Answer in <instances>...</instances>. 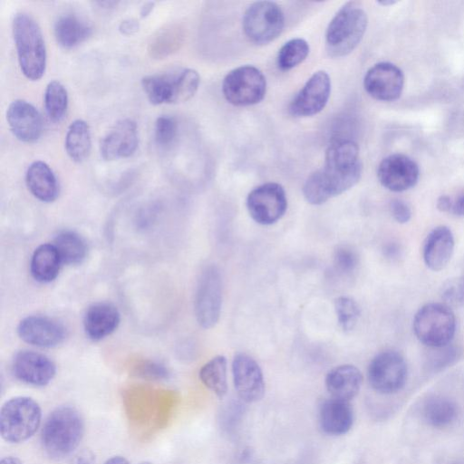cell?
<instances>
[{
    "mask_svg": "<svg viewBox=\"0 0 464 464\" xmlns=\"http://www.w3.org/2000/svg\"><path fill=\"white\" fill-rule=\"evenodd\" d=\"M362 171L357 144L351 140H335L326 150L323 168L306 179L304 197L312 205H321L357 184Z\"/></svg>",
    "mask_w": 464,
    "mask_h": 464,
    "instance_id": "6da1fadb",
    "label": "cell"
},
{
    "mask_svg": "<svg viewBox=\"0 0 464 464\" xmlns=\"http://www.w3.org/2000/svg\"><path fill=\"white\" fill-rule=\"evenodd\" d=\"M83 434L84 421L80 411L73 406H59L44 420L41 431L42 447L49 458L62 460L78 448Z\"/></svg>",
    "mask_w": 464,
    "mask_h": 464,
    "instance_id": "7a4b0ae2",
    "label": "cell"
},
{
    "mask_svg": "<svg viewBox=\"0 0 464 464\" xmlns=\"http://www.w3.org/2000/svg\"><path fill=\"white\" fill-rule=\"evenodd\" d=\"M13 36L23 74L31 81L44 75L46 67V49L36 21L25 13L13 19Z\"/></svg>",
    "mask_w": 464,
    "mask_h": 464,
    "instance_id": "3957f363",
    "label": "cell"
},
{
    "mask_svg": "<svg viewBox=\"0 0 464 464\" xmlns=\"http://www.w3.org/2000/svg\"><path fill=\"white\" fill-rule=\"evenodd\" d=\"M367 14L356 2L345 3L330 21L325 48L331 57H343L360 44L367 27Z\"/></svg>",
    "mask_w": 464,
    "mask_h": 464,
    "instance_id": "277c9868",
    "label": "cell"
},
{
    "mask_svg": "<svg viewBox=\"0 0 464 464\" xmlns=\"http://www.w3.org/2000/svg\"><path fill=\"white\" fill-rule=\"evenodd\" d=\"M457 321L451 308L442 303H428L414 314L412 330L416 338L427 347L440 348L451 343Z\"/></svg>",
    "mask_w": 464,
    "mask_h": 464,
    "instance_id": "5b68a950",
    "label": "cell"
},
{
    "mask_svg": "<svg viewBox=\"0 0 464 464\" xmlns=\"http://www.w3.org/2000/svg\"><path fill=\"white\" fill-rule=\"evenodd\" d=\"M42 410L28 396H15L6 401L0 411V434L9 443H21L30 439L41 424Z\"/></svg>",
    "mask_w": 464,
    "mask_h": 464,
    "instance_id": "8992f818",
    "label": "cell"
},
{
    "mask_svg": "<svg viewBox=\"0 0 464 464\" xmlns=\"http://www.w3.org/2000/svg\"><path fill=\"white\" fill-rule=\"evenodd\" d=\"M266 91V77L253 65L235 68L226 75L222 82L224 97L236 106H249L260 102Z\"/></svg>",
    "mask_w": 464,
    "mask_h": 464,
    "instance_id": "52a82bcc",
    "label": "cell"
},
{
    "mask_svg": "<svg viewBox=\"0 0 464 464\" xmlns=\"http://www.w3.org/2000/svg\"><path fill=\"white\" fill-rule=\"evenodd\" d=\"M285 16L280 6L270 1L255 2L243 16V31L254 44H266L282 33Z\"/></svg>",
    "mask_w": 464,
    "mask_h": 464,
    "instance_id": "ba28073f",
    "label": "cell"
},
{
    "mask_svg": "<svg viewBox=\"0 0 464 464\" xmlns=\"http://www.w3.org/2000/svg\"><path fill=\"white\" fill-rule=\"evenodd\" d=\"M222 305V279L217 266H206L198 280L194 311L198 324L205 329L218 323Z\"/></svg>",
    "mask_w": 464,
    "mask_h": 464,
    "instance_id": "9c48e42d",
    "label": "cell"
},
{
    "mask_svg": "<svg viewBox=\"0 0 464 464\" xmlns=\"http://www.w3.org/2000/svg\"><path fill=\"white\" fill-rule=\"evenodd\" d=\"M367 375L370 385L376 392L383 394L395 393L406 383L407 362L400 353L384 351L372 359Z\"/></svg>",
    "mask_w": 464,
    "mask_h": 464,
    "instance_id": "30bf717a",
    "label": "cell"
},
{
    "mask_svg": "<svg viewBox=\"0 0 464 464\" xmlns=\"http://www.w3.org/2000/svg\"><path fill=\"white\" fill-rule=\"evenodd\" d=\"M250 217L260 225H272L285 213L287 198L284 188L275 182L262 184L252 189L246 198Z\"/></svg>",
    "mask_w": 464,
    "mask_h": 464,
    "instance_id": "8fae6325",
    "label": "cell"
},
{
    "mask_svg": "<svg viewBox=\"0 0 464 464\" xmlns=\"http://www.w3.org/2000/svg\"><path fill=\"white\" fill-rule=\"evenodd\" d=\"M331 93V80L324 71L315 72L295 96L288 111L295 117L317 114L326 105Z\"/></svg>",
    "mask_w": 464,
    "mask_h": 464,
    "instance_id": "7c38bea8",
    "label": "cell"
},
{
    "mask_svg": "<svg viewBox=\"0 0 464 464\" xmlns=\"http://www.w3.org/2000/svg\"><path fill=\"white\" fill-rule=\"evenodd\" d=\"M363 86L367 93L375 100L395 101L402 92L404 75L395 64L387 62L379 63L367 71Z\"/></svg>",
    "mask_w": 464,
    "mask_h": 464,
    "instance_id": "4fadbf2b",
    "label": "cell"
},
{
    "mask_svg": "<svg viewBox=\"0 0 464 464\" xmlns=\"http://www.w3.org/2000/svg\"><path fill=\"white\" fill-rule=\"evenodd\" d=\"M12 372L20 382L32 386L43 387L54 378L56 365L48 356L41 353L22 350L13 359Z\"/></svg>",
    "mask_w": 464,
    "mask_h": 464,
    "instance_id": "5bb4252c",
    "label": "cell"
},
{
    "mask_svg": "<svg viewBox=\"0 0 464 464\" xmlns=\"http://www.w3.org/2000/svg\"><path fill=\"white\" fill-rule=\"evenodd\" d=\"M419 176L417 163L403 154H392L384 158L377 170L380 183L393 192L405 191L414 187Z\"/></svg>",
    "mask_w": 464,
    "mask_h": 464,
    "instance_id": "9a60e30c",
    "label": "cell"
},
{
    "mask_svg": "<svg viewBox=\"0 0 464 464\" xmlns=\"http://www.w3.org/2000/svg\"><path fill=\"white\" fill-rule=\"evenodd\" d=\"M17 334L28 344L53 348L64 341L66 329L61 323L48 316L29 315L19 322Z\"/></svg>",
    "mask_w": 464,
    "mask_h": 464,
    "instance_id": "2e32d148",
    "label": "cell"
},
{
    "mask_svg": "<svg viewBox=\"0 0 464 464\" xmlns=\"http://www.w3.org/2000/svg\"><path fill=\"white\" fill-rule=\"evenodd\" d=\"M234 386L237 395L246 402L260 401L265 394L266 385L258 363L246 353H237L232 362Z\"/></svg>",
    "mask_w": 464,
    "mask_h": 464,
    "instance_id": "e0dca14e",
    "label": "cell"
},
{
    "mask_svg": "<svg viewBox=\"0 0 464 464\" xmlns=\"http://www.w3.org/2000/svg\"><path fill=\"white\" fill-rule=\"evenodd\" d=\"M139 144L138 127L130 119H122L101 140L100 152L103 160H113L131 156Z\"/></svg>",
    "mask_w": 464,
    "mask_h": 464,
    "instance_id": "ac0fdd59",
    "label": "cell"
},
{
    "mask_svg": "<svg viewBox=\"0 0 464 464\" xmlns=\"http://www.w3.org/2000/svg\"><path fill=\"white\" fill-rule=\"evenodd\" d=\"M6 120L12 133L23 142H34L42 135V116L33 104L24 100H14L9 104Z\"/></svg>",
    "mask_w": 464,
    "mask_h": 464,
    "instance_id": "d6986e66",
    "label": "cell"
},
{
    "mask_svg": "<svg viewBox=\"0 0 464 464\" xmlns=\"http://www.w3.org/2000/svg\"><path fill=\"white\" fill-rule=\"evenodd\" d=\"M454 246V236L449 227H434L423 244L422 256L426 266L434 272L442 270L450 261Z\"/></svg>",
    "mask_w": 464,
    "mask_h": 464,
    "instance_id": "ffe728a7",
    "label": "cell"
},
{
    "mask_svg": "<svg viewBox=\"0 0 464 464\" xmlns=\"http://www.w3.org/2000/svg\"><path fill=\"white\" fill-rule=\"evenodd\" d=\"M121 314L118 308L108 302L91 304L83 317L86 335L92 341H101L111 335L118 328Z\"/></svg>",
    "mask_w": 464,
    "mask_h": 464,
    "instance_id": "44dd1931",
    "label": "cell"
},
{
    "mask_svg": "<svg viewBox=\"0 0 464 464\" xmlns=\"http://www.w3.org/2000/svg\"><path fill=\"white\" fill-rule=\"evenodd\" d=\"M322 430L332 436L347 433L353 423V411L349 401L331 398L324 401L319 410Z\"/></svg>",
    "mask_w": 464,
    "mask_h": 464,
    "instance_id": "7402d4cb",
    "label": "cell"
},
{
    "mask_svg": "<svg viewBox=\"0 0 464 464\" xmlns=\"http://www.w3.org/2000/svg\"><path fill=\"white\" fill-rule=\"evenodd\" d=\"M362 383L360 370L352 364L336 366L325 377V387L331 397L346 401L358 394Z\"/></svg>",
    "mask_w": 464,
    "mask_h": 464,
    "instance_id": "603a6c76",
    "label": "cell"
},
{
    "mask_svg": "<svg viewBox=\"0 0 464 464\" xmlns=\"http://www.w3.org/2000/svg\"><path fill=\"white\" fill-rule=\"evenodd\" d=\"M25 182L32 195L42 202L54 201L59 195V185L52 169L42 160L30 164Z\"/></svg>",
    "mask_w": 464,
    "mask_h": 464,
    "instance_id": "cb8c5ba5",
    "label": "cell"
},
{
    "mask_svg": "<svg viewBox=\"0 0 464 464\" xmlns=\"http://www.w3.org/2000/svg\"><path fill=\"white\" fill-rule=\"evenodd\" d=\"M63 265L60 255L53 244H42L32 255L30 272L33 278L43 284L53 281Z\"/></svg>",
    "mask_w": 464,
    "mask_h": 464,
    "instance_id": "d4e9b609",
    "label": "cell"
},
{
    "mask_svg": "<svg viewBox=\"0 0 464 464\" xmlns=\"http://www.w3.org/2000/svg\"><path fill=\"white\" fill-rule=\"evenodd\" d=\"M56 42L63 48H72L92 34V26L74 14L60 15L53 25Z\"/></svg>",
    "mask_w": 464,
    "mask_h": 464,
    "instance_id": "484cf974",
    "label": "cell"
},
{
    "mask_svg": "<svg viewBox=\"0 0 464 464\" xmlns=\"http://www.w3.org/2000/svg\"><path fill=\"white\" fill-rule=\"evenodd\" d=\"M92 149L91 131L88 123L81 119L73 121L65 135V150L74 162H82L90 155Z\"/></svg>",
    "mask_w": 464,
    "mask_h": 464,
    "instance_id": "4316f807",
    "label": "cell"
},
{
    "mask_svg": "<svg viewBox=\"0 0 464 464\" xmlns=\"http://www.w3.org/2000/svg\"><path fill=\"white\" fill-rule=\"evenodd\" d=\"M424 420L431 427L445 428L458 417V407L449 398L434 396L427 400L422 408Z\"/></svg>",
    "mask_w": 464,
    "mask_h": 464,
    "instance_id": "83f0119b",
    "label": "cell"
},
{
    "mask_svg": "<svg viewBox=\"0 0 464 464\" xmlns=\"http://www.w3.org/2000/svg\"><path fill=\"white\" fill-rule=\"evenodd\" d=\"M53 244L64 265H80L86 258L87 245L84 239L73 231L64 230L58 233Z\"/></svg>",
    "mask_w": 464,
    "mask_h": 464,
    "instance_id": "f1b7e54d",
    "label": "cell"
},
{
    "mask_svg": "<svg viewBox=\"0 0 464 464\" xmlns=\"http://www.w3.org/2000/svg\"><path fill=\"white\" fill-rule=\"evenodd\" d=\"M201 382L219 399L227 392V360L223 355L213 357L206 362L198 372Z\"/></svg>",
    "mask_w": 464,
    "mask_h": 464,
    "instance_id": "f546056e",
    "label": "cell"
},
{
    "mask_svg": "<svg viewBox=\"0 0 464 464\" xmlns=\"http://www.w3.org/2000/svg\"><path fill=\"white\" fill-rule=\"evenodd\" d=\"M174 75L153 74L142 78L141 85L150 103H169L173 91Z\"/></svg>",
    "mask_w": 464,
    "mask_h": 464,
    "instance_id": "4dcf8cb0",
    "label": "cell"
},
{
    "mask_svg": "<svg viewBox=\"0 0 464 464\" xmlns=\"http://www.w3.org/2000/svg\"><path fill=\"white\" fill-rule=\"evenodd\" d=\"M68 106V93L58 81L50 82L44 91V108L49 119L54 122L63 120Z\"/></svg>",
    "mask_w": 464,
    "mask_h": 464,
    "instance_id": "1f68e13d",
    "label": "cell"
},
{
    "mask_svg": "<svg viewBox=\"0 0 464 464\" xmlns=\"http://www.w3.org/2000/svg\"><path fill=\"white\" fill-rule=\"evenodd\" d=\"M200 77L197 71L186 68L174 75L170 104L187 102L197 92Z\"/></svg>",
    "mask_w": 464,
    "mask_h": 464,
    "instance_id": "d6a6232c",
    "label": "cell"
},
{
    "mask_svg": "<svg viewBox=\"0 0 464 464\" xmlns=\"http://www.w3.org/2000/svg\"><path fill=\"white\" fill-rule=\"evenodd\" d=\"M309 53V44L302 38L287 41L280 48L276 63L282 71H288L301 63Z\"/></svg>",
    "mask_w": 464,
    "mask_h": 464,
    "instance_id": "836d02e7",
    "label": "cell"
},
{
    "mask_svg": "<svg viewBox=\"0 0 464 464\" xmlns=\"http://www.w3.org/2000/svg\"><path fill=\"white\" fill-rule=\"evenodd\" d=\"M334 310L341 328L347 332L353 329L360 317V307L350 296H339L334 302Z\"/></svg>",
    "mask_w": 464,
    "mask_h": 464,
    "instance_id": "e575fe53",
    "label": "cell"
},
{
    "mask_svg": "<svg viewBox=\"0 0 464 464\" xmlns=\"http://www.w3.org/2000/svg\"><path fill=\"white\" fill-rule=\"evenodd\" d=\"M440 298L451 309L464 305V276L446 280L441 285Z\"/></svg>",
    "mask_w": 464,
    "mask_h": 464,
    "instance_id": "d590c367",
    "label": "cell"
},
{
    "mask_svg": "<svg viewBox=\"0 0 464 464\" xmlns=\"http://www.w3.org/2000/svg\"><path fill=\"white\" fill-rule=\"evenodd\" d=\"M178 132V124L174 118L161 115L155 122V140L158 145L167 147L175 140Z\"/></svg>",
    "mask_w": 464,
    "mask_h": 464,
    "instance_id": "8d00e7d4",
    "label": "cell"
},
{
    "mask_svg": "<svg viewBox=\"0 0 464 464\" xmlns=\"http://www.w3.org/2000/svg\"><path fill=\"white\" fill-rule=\"evenodd\" d=\"M358 261L357 253L348 246H339L334 250V268L343 275L353 272L358 265Z\"/></svg>",
    "mask_w": 464,
    "mask_h": 464,
    "instance_id": "74e56055",
    "label": "cell"
},
{
    "mask_svg": "<svg viewBox=\"0 0 464 464\" xmlns=\"http://www.w3.org/2000/svg\"><path fill=\"white\" fill-rule=\"evenodd\" d=\"M433 353L429 360V364L433 370H440L450 364L456 358L457 351L450 344L440 348H433Z\"/></svg>",
    "mask_w": 464,
    "mask_h": 464,
    "instance_id": "f35d334b",
    "label": "cell"
},
{
    "mask_svg": "<svg viewBox=\"0 0 464 464\" xmlns=\"http://www.w3.org/2000/svg\"><path fill=\"white\" fill-rule=\"evenodd\" d=\"M390 209L392 218L400 224H405L411 218V210L409 205L401 199H394L391 202Z\"/></svg>",
    "mask_w": 464,
    "mask_h": 464,
    "instance_id": "ab89813d",
    "label": "cell"
},
{
    "mask_svg": "<svg viewBox=\"0 0 464 464\" xmlns=\"http://www.w3.org/2000/svg\"><path fill=\"white\" fill-rule=\"evenodd\" d=\"M140 374L144 378L160 380L168 376V370L161 364L149 362L140 368Z\"/></svg>",
    "mask_w": 464,
    "mask_h": 464,
    "instance_id": "60d3db41",
    "label": "cell"
},
{
    "mask_svg": "<svg viewBox=\"0 0 464 464\" xmlns=\"http://www.w3.org/2000/svg\"><path fill=\"white\" fill-rule=\"evenodd\" d=\"M140 29V23L133 18L122 20L119 24V31L124 35H131Z\"/></svg>",
    "mask_w": 464,
    "mask_h": 464,
    "instance_id": "b9f144b4",
    "label": "cell"
},
{
    "mask_svg": "<svg viewBox=\"0 0 464 464\" xmlns=\"http://www.w3.org/2000/svg\"><path fill=\"white\" fill-rule=\"evenodd\" d=\"M96 459L93 452L88 449L81 450L73 459L72 464H95Z\"/></svg>",
    "mask_w": 464,
    "mask_h": 464,
    "instance_id": "7bdbcfd3",
    "label": "cell"
},
{
    "mask_svg": "<svg viewBox=\"0 0 464 464\" xmlns=\"http://www.w3.org/2000/svg\"><path fill=\"white\" fill-rule=\"evenodd\" d=\"M454 200L450 197L443 195L437 200V208L441 212L452 211Z\"/></svg>",
    "mask_w": 464,
    "mask_h": 464,
    "instance_id": "ee69618b",
    "label": "cell"
},
{
    "mask_svg": "<svg viewBox=\"0 0 464 464\" xmlns=\"http://www.w3.org/2000/svg\"><path fill=\"white\" fill-rule=\"evenodd\" d=\"M451 212L458 216H464V194L454 200Z\"/></svg>",
    "mask_w": 464,
    "mask_h": 464,
    "instance_id": "f6af8a7d",
    "label": "cell"
},
{
    "mask_svg": "<svg viewBox=\"0 0 464 464\" xmlns=\"http://www.w3.org/2000/svg\"><path fill=\"white\" fill-rule=\"evenodd\" d=\"M154 5H155V3L151 2V1L144 3L140 7V16L141 18L147 17L153 10Z\"/></svg>",
    "mask_w": 464,
    "mask_h": 464,
    "instance_id": "bcb514c9",
    "label": "cell"
},
{
    "mask_svg": "<svg viewBox=\"0 0 464 464\" xmlns=\"http://www.w3.org/2000/svg\"><path fill=\"white\" fill-rule=\"evenodd\" d=\"M104 464H130L128 459L122 456H113L108 459Z\"/></svg>",
    "mask_w": 464,
    "mask_h": 464,
    "instance_id": "7dc6e473",
    "label": "cell"
},
{
    "mask_svg": "<svg viewBox=\"0 0 464 464\" xmlns=\"http://www.w3.org/2000/svg\"><path fill=\"white\" fill-rule=\"evenodd\" d=\"M399 252H400V248L395 244H390L385 248V253L390 257L397 256L399 254Z\"/></svg>",
    "mask_w": 464,
    "mask_h": 464,
    "instance_id": "c3c4849f",
    "label": "cell"
},
{
    "mask_svg": "<svg viewBox=\"0 0 464 464\" xmlns=\"http://www.w3.org/2000/svg\"><path fill=\"white\" fill-rule=\"evenodd\" d=\"M95 5H98L99 7L102 8V9H111V8H113L115 5H117L118 2H115V1H99V2H95L94 3Z\"/></svg>",
    "mask_w": 464,
    "mask_h": 464,
    "instance_id": "681fc988",
    "label": "cell"
},
{
    "mask_svg": "<svg viewBox=\"0 0 464 464\" xmlns=\"http://www.w3.org/2000/svg\"><path fill=\"white\" fill-rule=\"evenodd\" d=\"M0 464H23V462L16 457L8 456L3 458L0 461Z\"/></svg>",
    "mask_w": 464,
    "mask_h": 464,
    "instance_id": "f907efd6",
    "label": "cell"
},
{
    "mask_svg": "<svg viewBox=\"0 0 464 464\" xmlns=\"http://www.w3.org/2000/svg\"><path fill=\"white\" fill-rule=\"evenodd\" d=\"M396 1L394 0H382V1H378V4L382 5H384V6H388V5H392L393 4H395Z\"/></svg>",
    "mask_w": 464,
    "mask_h": 464,
    "instance_id": "816d5d0a",
    "label": "cell"
},
{
    "mask_svg": "<svg viewBox=\"0 0 464 464\" xmlns=\"http://www.w3.org/2000/svg\"><path fill=\"white\" fill-rule=\"evenodd\" d=\"M140 464H153V463H151V462H150V461H142V462H140Z\"/></svg>",
    "mask_w": 464,
    "mask_h": 464,
    "instance_id": "f5cc1de1",
    "label": "cell"
}]
</instances>
